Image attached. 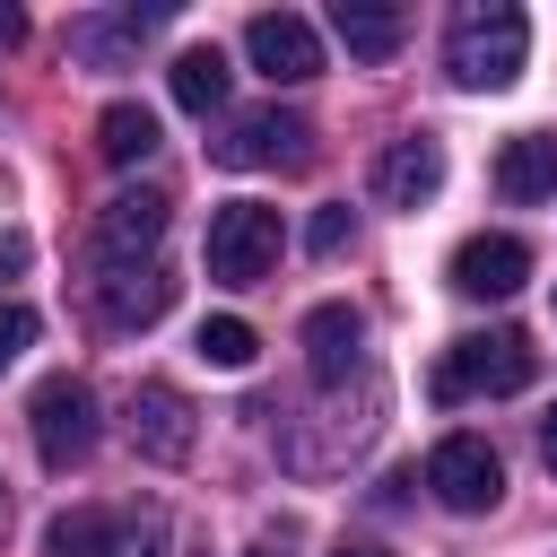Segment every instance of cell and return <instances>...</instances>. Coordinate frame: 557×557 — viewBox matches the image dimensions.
<instances>
[{"instance_id": "4", "label": "cell", "mask_w": 557, "mask_h": 557, "mask_svg": "<svg viewBox=\"0 0 557 557\" xmlns=\"http://www.w3.org/2000/svg\"><path fill=\"white\" fill-rule=\"evenodd\" d=\"M26 426H35V453L44 470H78L96 453V392L78 374H44L35 400H26Z\"/></svg>"}, {"instance_id": "22", "label": "cell", "mask_w": 557, "mask_h": 557, "mask_svg": "<svg viewBox=\"0 0 557 557\" xmlns=\"http://www.w3.org/2000/svg\"><path fill=\"white\" fill-rule=\"evenodd\" d=\"M17 44H26V9H9V0H0V52H17Z\"/></svg>"}, {"instance_id": "12", "label": "cell", "mask_w": 557, "mask_h": 557, "mask_svg": "<svg viewBox=\"0 0 557 557\" xmlns=\"http://www.w3.org/2000/svg\"><path fill=\"white\" fill-rule=\"evenodd\" d=\"M131 435H139L148 461H191V400H183L174 383H139V400H131Z\"/></svg>"}, {"instance_id": "19", "label": "cell", "mask_w": 557, "mask_h": 557, "mask_svg": "<svg viewBox=\"0 0 557 557\" xmlns=\"http://www.w3.org/2000/svg\"><path fill=\"white\" fill-rule=\"evenodd\" d=\"M191 348H200V357H209V366H218V374H244V366H252V357H261V331H252V322H244V313H209V322H200V339H191Z\"/></svg>"}, {"instance_id": "18", "label": "cell", "mask_w": 557, "mask_h": 557, "mask_svg": "<svg viewBox=\"0 0 557 557\" xmlns=\"http://www.w3.org/2000/svg\"><path fill=\"white\" fill-rule=\"evenodd\" d=\"M96 148H104V165L157 157V113H148V104H104V113H96Z\"/></svg>"}, {"instance_id": "21", "label": "cell", "mask_w": 557, "mask_h": 557, "mask_svg": "<svg viewBox=\"0 0 557 557\" xmlns=\"http://www.w3.org/2000/svg\"><path fill=\"white\" fill-rule=\"evenodd\" d=\"M348 235H357V218H348V209H313V235H305V244H313V252H339Z\"/></svg>"}, {"instance_id": "9", "label": "cell", "mask_w": 557, "mask_h": 557, "mask_svg": "<svg viewBox=\"0 0 557 557\" xmlns=\"http://www.w3.org/2000/svg\"><path fill=\"white\" fill-rule=\"evenodd\" d=\"M157 235H165V191H113V200H104V218H96L104 270L148 261V252H157Z\"/></svg>"}, {"instance_id": "3", "label": "cell", "mask_w": 557, "mask_h": 557, "mask_svg": "<svg viewBox=\"0 0 557 557\" xmlns=\"http://www.w3.org/2000/svg\"><path fill=\"white\" fill-rule=\"evenodd\" d=\"M278 244H287V226H278L270 200H226V209H209L200 261H209L218 287H261V278L278 270Z\"/></svg>"}, {"instance_id": "7", "label": "cell", "mask_w": 557, "mask_h": 557, "mask_svg": "<svg viewBox=\"0 0 557 557\" xmlns=\"http://www.w3.org/2000/svg\"><path fill=\"white\" fill-rule=\"evenodd\" d=\"M244 61H252L270 87H305V78L322 70V35H313L296 9H261V17L244 26Z\"/></svg>"}, {"instance_id": "2", "label": "cell", "mask_w": 557, "mask_h": 557, "mask_svg": "<svg viewBox=\"0 0 557 557\" xmlns=\"http://www.w3.org/2000/svg\"><path fill=\"white\" fill-rule=\"evenodd\" d=\"M540 374V348L522 331H461L435 357V400H505Z\"/></svg>"}, {"instance_id": "24", "label": "cell", "mask_w": 557, "mask_h": 557, "mask_svg": "<svg viewBox=\"0 0 557 557\" xmlns=\"http://www.w3.org/2000/svg\"><path fill=\"white\" fill-rule=\"evenodd\" d=\"M540 461H548V470H557V409H548V418H540Z\"/></svg>"}, {"instance_id": "11", "label": "cell", "mask_w": 557, "mask_h": 557, "mask_svg": "<svg viewBox=\"0 0 557 557\" xmlns=\"http://www.w3.org/2000/svg\"><path fill=\"white\" fill-rule=\"evenodd\" d=\"M96 305H104L113 331H148V322L174 305V278H165L157 261H131V270H104V278H96Z\"/></svg>"}, {"instance_id": "25", "label": "cell", "mask_w": 557, "mask_h": 557, "mask_svg": "<svg viewBox=\"0 0 557 557\" xmlns=\"http://www.w3.org/2000/svg\"><path fill=\"white\" fill-rule=\"evenodd\" d=\"M331 557H392V548H331Z\"/></svg>"}, {"instance_id": "15", "label": "cell", "mask_w": 557, "mask_h": 557, "mask_svg": "<svg viewBox=\"0 0 557 557\" xmlns=\"http://www.w3.org/2000/svg\"><path fill=\"white\" fill-rule=\"evenodd\" d=\"M496 191H505V200H548V191H557V139H540V131L505 139V157H496Z\"/></svg>"}, {"instance_id": "1", "label": "cell", "mask_w": 557, "mask_h": 557, "mask_svg": "<svg viewBox=\"0 0 557 557\" xmlns=\"http://www.w3.org/2000/svg\"><path fill=\"white\" fill-rule=\"evenodd\" d=\"M522 52H531V17H522V9H505V0L461 9V17H453V35H444V70H453V87H470V96L513 87Z\"/></svg>"}, {"instance_id": "17", "label": "cell", "mask_w": 557, "mask_h": 557, "mask_svg": "<svg viewBox=\"0 0 557 557\" xmlns=\"http://www.w3.org/2000/svg\"><path fill=\"white\" fill-rule=\"evenodd\" d=\"M44 557H122V522H113V513H96V505H78V513H52V531H44Z\"/></svg>"}, {"instance_id": "5", "label": "cell", "mask_w": 557, "mask_h": 557, "mask_svg": "<svg viewBox=\"0 0 557 557\" xmlns=\"http://www.w3.org/2000/svg\"><path fill=\"white\" fill-rule=\"evenodd\" d=\"M426 487H435L444 513H487V505L505 496V461H496L487 435H444V444L426 453Z\"/></svg>"}, {"instance_id": "10", "label": "cell", "mask_w": 557, "mask_h": 557, "mask_svg": "<svg viewBox=\"0 0 557 557\" xmlns=\"http://www.w3.org/2000/svg\"><path fill=\"white\" fill-rule=\"evenodd\" d=\"M531 278V244L522 235H461L453 244V287L461 296H513Z\"/></svg>"}, {"instance_id": "23", "label": "cell", "mask_w": 557, "mask_h": 557, "mask_svg": "<svg viewBox=\"0 0 557 557\" xmlns=\"http://www.w3.org/2000/svg\"><path fill=\"white\" fill-rule=\"evenodd\" d=\"M0 270H26V235H0Z\"/></svg>"}, {"instance_id": "13", "label": "cell", "mask_w": 557, "mask_h": 557, "mask_svg": "<svg viewBox=\"0 0 557 557\" xmlns=\"http://www.w3.org/2000/svg\"><path fill=\"white\" fill-rule=\"evenodd\" d=\"M357 348H366V313L357 305H313L305 313V366H313V383H348Z\"/></svg>"}, {"instance_id": "20", "label": "cell", "mask_w": 557, "mask_h": 557, "mask_svg": "<svg viewBox=\"0 0 557 557\" xmlns=\"http://www.w3.org/2000/svg\"><path fill=\"white\" fill-rule=\"evenodd\" d=\"M26 348H35V313H26V305H0V374H9Z\"/></svg>"}, {"instance_id": "8", "label": "cell", "mask_w": 557, "mask_h": 557, "mask_svg": "<svg viewBox=\"0 0 557 557\" xmlns=\"http://www.w3.org/2000/svg\"><path fill=\"white\" fill-rule=\"evenodd\" d=\"M374 191H383V209H426L444 191V139H426V131L392 139L383 165H374Z\"/></svg>"}, {"instance_id": "6", "label": "cell", "mask_w": 557, "mask_h": 557, "mask_svg": "<svg viewBox=\"0 0 557 557\" xmlns=\"http://www.w3.org/2000/svg\"><path fill=\"white\" fill-rule=\"evenodd\" d=\"M209 157L235 165V174H252V165H305V157H313V131H305L296 113H278V104H252V113H235V122L209 139Z\"/></svg>"}, {"instance_id": "16", "label": "cell", "mask_w": 557, "mask_h": 557, "mask_svg": "<svg viewBox=\"0 0 557 557\" xmlns=\"http://www.w3.org/2000/svg\"><path fill=\"white\" fill-rule=\"evenodd\" d=\"M165 78H174V104H183V113H218V104H226V52H218V44L174 52Z\"/></svg>"}, {"instance_id": "14", "label": "cell", "mask_w": 557, "mask_h": 557, "mask_svg": "<svg viewBox=\"0 0 557 557\" xmlns=\"http://www.w3.org/2000/svg\"><path fill=\"white\" fill-rule=\"evenodd\" d=\"M331 35L348 44V61H392L400 35H409V17L392 0H331Z\"/></svg>"}]
</instances>
